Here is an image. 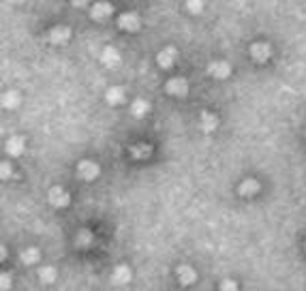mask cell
<instances>
[{"mask_svg":"<svg viewBox=\"0 0 306 291\" xmlns=\"http://www.w3.org/2000/svg\"><path fill=\"white\" fill-rule=\"evenodd\" d=\"M175 276H178V281H180V285H193L195 281H197V274H195V270L191 266H178V270H175Z\"/></svg>","mask_w":306,"mask_h":291,"instance_id":"7","label":"cell"},{"mask_svg":"<svg viewBox=\"0 0 306 291\" xmlns=\"http://www.w3.org/2000/svg\"><path fill=\"white\" fill-rule=\"evenodd\" d=\"M112 13H114V6L109 2H94L90 15H92V19H96V22H103V19H107Z\"/></svg>","mask_w":306,"mask_h":291,"instance_id":"10","label":"cell"},{"mask_svg":"<svg viewBox=\"0 0 306 291\" xmlns=\"http://www.w3.org/2000/svg\"><path fill=\"white\" fill-rule=\"evenodd\" d=\"M73 4H75V6H86L88 0H73Z\"/></svg>","mask_w":306,"mask_h":291,"instance_id":"27","label":"cell"},{"mask_svg":"<svg viewBox=\"0 0 306 291\" xmlns=\"http://www.w3.org/2000/svg\"><path fill=\"white\" fill-rule=\"evenodd\" d=\"M112 281L116 283V285H127L129 281H131V270H129V266H118L114 270L112 274Z\"/></svg>","mask_w":306,"mask_h":291,"instance_id":"12","label":"cell"},{"mask_svg":"<svg viewBox=\"0 0 306 291\" xmlns=\"http://www.w3.org/2000/svg\"><path fill=\"white\" fill-rule=\"evenodd\" d=\"M101 60H103V64H105V67H118V64H120V54L116 49L107 47L105 51H103Z\"/></svg>","mask_w":306,"mask_h":291,"instance_id":"15","label":"cell"},{"mask_svg":"<svg viewBox=\"0 0 306 291\" xmlns=\"http://www.w3.org/2000/svg\"><path fill=\"white\" fill-rule=\"evenodd\" d=\"M186 9L191 13H201L204 11V0H186Z\"/></svg>","mask_w":306,"mask_h":291,"instance_id":"23","label":"cell"},{"mask_svg":"<svg viewBox=\"0 0 306 291\" xmlns=\"http://www.w3.org/2000/svg\"><path fill=\"white\" fill-rule=\"evenodd\" d=\"M9 287H11V276L9 274H2V285H0V289L6 291Z\"/></svg>","mask_w":306,"mask_h":291,"instance_id":"25","label":"cell"},{"mask_svg":"<svg viewBox=\"0 0 306 291\" xmlns=\"http://www.w3.org/2000/svg\"><path fill=\"white\" fill-rule=\"evenodd\" d=\"M39 279H41V283H45V285H49V283L56 281V268L51 266H45L39 270Z\"/></svg>","mask_w":306,"mask_h":291,"instance_id":"18","label":"cell"},{"mask_svg":"<svg viewBox=\"0 0 306 291\" xmlns=\"http://www.w3.org/2000/svg\"><path fill=\"white\" fill-rule=\"evenodd\" d=\"M220 291H238V283L231 281V279H227V281L220 283Z\"/></svg>","mask_w":306,"mask_h":291,"instance_id":"24","label":"cell"},{"mask_svg":"<svg viewBox=\"0 0 306 291\" xmlns=\"http://www.w3.org/2000/svg\"><path fill=\"white\" fill-rule=\"evenodd\" d=\"M39 257H41V253H39L37 249H26L24 253H22V261L30 266V263H37L39 261Z\"/></svg>","mask_w":306,"mask_h":291,"instance_id":"20","label":"cell"},{"mask_svg":"<svg viewBox=\"0 0 306 291\" xmlns=\"http://www.w3.org/2000/svg\"><path fill=\"white\" fill-rule=\"evenodd\" d=\"M251 56H253V60H257V62H265L270 58V45L263 43V41L253 43L251 45Z\"/></svg>","mask_w":306,"mask_h":291,"instance_id":"9","label":"cell"},{"mask_svg":"<svg viewBox=\"0 0 306 291\" xmlns=\"http://www.w3.org/2000/svg\"><path fill=\"white\" fill-rule=\"evenodd\" d=\"M165 90L174 96H184L188 92V83L184 77H172V80L165 83Z\"/></svg>","mask_w":306,"mask_h":291,"instance_id":"2","label":"cell"},{"mask_svg":"<svg viewBox=\"0 0 306 291\" xmlns=\"http://www.w3.org/2000/svg\"><path fill=\"white\" fill-rule=\"evenodd\" d=\"M77 173H80V178H84V180H94L99 176V165L88 159L80 161V163H77Z\"/></svg>","mask_w":306,"mask_h":291,"instance_id":"1","label":"cell"},{"mask_svg":"<svg viewBox=\"0 0 306 291\" xmlns=\"http://www.w3.org/2000/svg\"><path fill=\"white\" fill-rule=\"evenodd\" d=\"M11 176V167H6V163H2V178Z\"/></svg>","mask_w":306,"mask_h":291,"instance_id":"26","label":"cell"},{"mask_svg":"<svg viewBox=\"0 0 306 291\" xmlns=\"http://www.w3.org/2000/svg\"><path fill=\"white\" fill-rule=\"evenodd\" d=\"M148 152H150V148H148L146 144H139V146H133L131 148V154H133L135 159H144Z\"/></svg>","mask_w":306,"mask_h":291,"instance_id":"22","label":"cell"},{"mask_svg":"<svg viewBox=\"0 0 306 291\" xmlns=\"http://www.w3.org/2000/svg\"><path fill=\"white\" fill-rule=\"evenodd\" d=\"M118 26L122 30H129V32H135V30H139V26H141V19L137 13H122L120 19H118Z\"/></svg>","mask_w":306,"mask_h":291,"instance_id":"3","label":"cell"},{"mask_svg":"<svg viewBox=\"0 0 306 291\" xmlns=\"http://www.w3.org/2000/svg\"><path fill=\"white\" fill-rule=\"evenodd\" d=\"M49 43H54V45H60V43H67L69 39H71V30L67 28V26H56V28H51L49 30Z\"/></svg>","mask_w":306,"mask_h":291,"instance_id":"5","label":"cell"},{"mask_svg":"<svg viewBox=\"0 0 306 291\" xmlns=\"http://www.w3.org/2000/svg\"><path fill=\"white\" fill-rule=\"evenodd\" d=\"M2 103H4V107L15 109V107L19 105V94H17V92H13V90H9V92H4V94H2Z\"/></svg>","mask_w":306,"mask_h":291,"instance_id":"19","label":"cell"},{"mask_svg":"<svg viewBox=\"0 0 306 291\" xmlns=\"http://www.w3.org/2000/svg\"><path fill=\"white\" fill-rule=\"evenodd\" d=\"M105 99H107V103H112V105H120V103L125 101V90H122L120 86L109 88L107 94H105Z\"/></svg>","mask_w":306,"mask_h":291,"instance_id":"16","label":"cell"},{"mask_svg":"<svg viewBox=\"0 0 306 291\" xmlns=\"http://www.w3.org/2000/svg\"><path fill=\"white\" fill-rule=\"evenodd\" d=\"M199 128L204 133L214 131V128H217V116L210 114V112H204V114L199 116Z\"/></svg>","mask_w":306,"mask_h":291,"instance_id":"11","label":"cell"},{"mask_svg":"<svg viewBox=\"0 0 306 291\" xmlns=\"http://www.w3.org/2000/svg\"><path fill=\"white\" fill-rule=\"evenodd\" d=\"M26 150V144L22 137H11L9 141H6V152L11 154V157H19Z\"/></svg>","mask_w":306,"mask_h":291,"instance_id":"13","label":"cell"},{"mask_svg":"<svg viewBox=\"0 0 306 291\" xmlns=\"http://www.w3.org/2000/svg\"><path fill=\"white\" fill-rule=\"evenodd\" d=\"M148 109H150L148 101H144V99H135L133 105H131V114L135 116V118H141V116L148 114Z\"/></svg>","mask_w":306,"mask_h":291,"instance_id":"17","label":"cell"},{"mask_svg":"<svg viewBox=\"0 0 306 291\" xmlns=\"http://www.w3.org/2000/svg\"><path fill=\"white\" fill-rule=\"evenodd\" d=\"M90 242H92V234H90L88 229H82L80 234L75 236V244H77V247H88Z\"/></svg>","mask_w":306,"mask_h":291,"instance_id":"21","label":"cell"},{"mask_svg":"<svg viewBox=\"0 0 306 291\" xmlns=\"http://www.w3.org/2000/svg\"><path fill=\"white\" fill-rule=\"evenodd\" d=\"M257 191H259V182L257 180H244L242 184H240V195H244V197H253V195H257Z\"/></svg>","mask_w":306,"mask_h":291,"instance_id":"14","label":"cell"},{"mask_svg":"<svg viewBox=\"0 0 306 291\" xmlns=\"http://www.w3.org/2000/svg\"><path fill=\"white\" fill-rule=\"evenodd\" d=\"M175 58H178V51H175V47H165V49L159 51V56H156V62H159V67L169 69L175 62Z\"/></svg>","mask_w":306,"mask_h":291,"instance_id":"6","label":"cell"},{"mask_svg":"<svg viewBox=\"0 0 306 291\" xmlns=\"http://www.w3.org/2000/svg\"><path fill=\"white\" fill-rule=\"evenodd\" d=\"M212 77H219V80H225V77L231 75V64L225 62V60H219V62H212L210 67H208Z\"/></svg>","mask_w":306,"mask_h":291,"instance_id":"8","label":"cell"},{"mask_svg":"<svg viewBox=\"0 0 306 291\" xmlns=\"http://www.w3.org/2000/svg\"><path fill=\"white\" fill-rule=\"evenodd\" d=\"M71 202V197H69V193L60 189V186H54V189L49 191V204L51 206H56V208H67Z\"/></svg>","mask_w":306,"mask_h":291,"instance_id":"4","label":"cell"}]
</instances>
